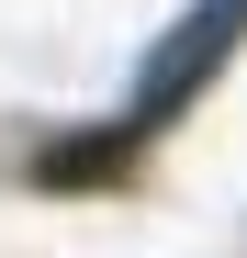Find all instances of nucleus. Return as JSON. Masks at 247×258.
I'll list each match as a JSON object with an SVG mask.
<instances>
[{
	"mask_svg": "<svg viewBox=\"0 0 247 258\" xmlns=\"http://www.w3.org/2000/svg\"><path fill=\"white\" fill-rule=\"evenodd\" d=\"M236 34H247V0H202V12H191V23L169 34V45L146 56V90H135V123H157V112H180V101L202 90V79L225 68V45H236Z\"/></svg>",
	"mask_w": 247,
	"mask_h": 258,
	"instance_id": "obj_1",
	"label": "nucleus"
}]
</instances>
